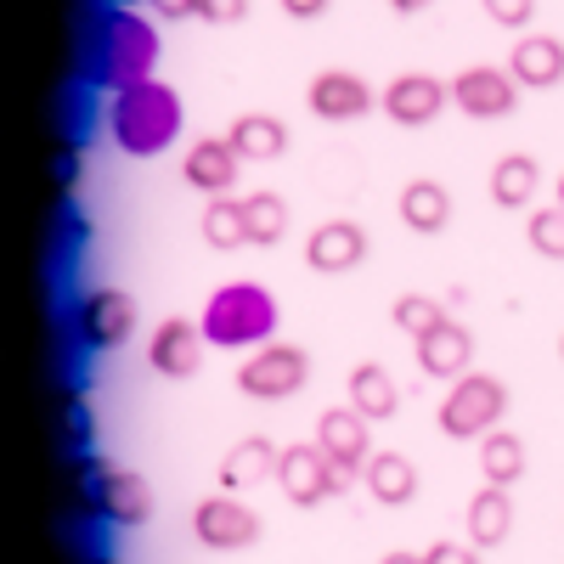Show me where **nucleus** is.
<instances>
[{
    "label": "nucleus",
    "mask_w": 564,
    "mask_h": 564,
    "mask_svg": "<svg viewBox=\"0 0 564 564\" xmlns=\"http://www.w3.org/2000/svg\"><path fill=\"white\" fill-rule=\"evenodd\" d=\"M423 564H480V547L475 542H430Z\"/></svg>",
    "instance_id": "obj_32"
},
{
    "label": "nucleus",
    "mask_w": 564,
    "mask_h": 564,
    "mask_svg": "<svg viewBox=\"0 0 564 564\" xmlns=\"http://www.w3.org/2000/svg\"><path fill=\"white\" fill-rule=\"evenodd\" d=\"M74 327H79V339L90 350H113L130 339V327H135V300L124 289H90L74 311Z\"/></svg>",
    "instance_id": "obj_11"
},
{
    "label": "nucleus",
    "mask_w": 564,
    "mask_h": 564,
    "mask_svg": "<svg viewBox=\"0 0 564 564\" xmlns=\"http://www.w3.org/2000/svg\"><path fill=\"white\" fill-rule=\"evenodd\" d=\"M480 475H486V486H513L525 475V441L513 430H491L480 441Z\"/></svg>",
    "instance_id": "obj_26"
},
{
    "label": "nucleus",
    "mask_w": 564,
    "mask_h": 564,
    "mask_svg": "<svg viewBox=\"0 0 564 564\" xmlns=\"http://www.w3.org/2000/svg\"><path fill=\"white\" fill-rule=\"evenodd\" d=\"M198 327L215 350H260L276 334V300L260 282H226V289L209 294Z\"/></svg>",
    "instance_id": "obj_3"
},
{
    "label": "nucleus",
    "mask_w": 564,
    "mask_h": 564,
    "mask_svg": "<svg viewBox=\"0 0 564 564\" xmlns=\"http://www.w3.org/2000/svg\"><path fill=\"white\" fill-rule=\"evenodd\" d=\"M204 327L198 322H186V316H164L153 327V339H148V361L153 372H164V379H198L204 372Z\"/></svg>",
    "instance_id": "obj_12"
},
{
    "label": "nucleus",
    "mask_w": 564,
    "mask_h": 564,
    "mask_svg": "<svg viewBox=\"0 0 564 564\" xmlns=\"http://www.w3.org/2000/svg\"><path fill=\"white\" fill-rule=\"evenodd\" d=\"M311 384V356L300 345H260L243 367H238V390L249 401H289Z\"/></svg>",
    "instance_id": "obj_6"
},
{
    "label": "nucleus",
    "mask_w": 564,
    "mask_h": 564,
    "mask_svg": "<svg viewBox=\"0 0 564 564\" xmlns=\"http://www.w3.org/2000/svg\"><path fill=\"white\" fill-rule=\"evenodd\" d=\"M260 531H265L260 513L238 491H215V497H204L193 508V536L204 547H215V553H243V547L260 542Z\"/></svg>",
    "instance_id": "obj_7"
},
{
    "label": "nucleus",
    "mask_w": 564,
    "mask_h": 564,
    "mask_svg": "<svg viewBox=\"0 0 564 564\" xmlns=\"http://www.w3.org/2000/svg\"><path fill=\"white\" fill-rule=\"evenodd\" d=\"M558 350H564V339H558Z\"/></svg>",
    "instance_id": "obj_40"
},
{
    "label": "nucleus",
    "mask_w": 564,
    "mask_h": 564,
    "mask_svg": "<svg viewBox=\"0 0 564 564\" xmlns=\"http://www.w3.org/2000/svg\"><path fill=\"white\" fill-rule=\"evenodd\" d=\"M350 480L356 475H345L316 441H294V446H282V457H276V486H282V497H289L294 508H316L327 497H339V491H350Z\"/></svg>",
    "instance_id": "obj_5"
},
{
    "label": "nucleus",
    "mask_w": 564,
    "mask_h": 564,
    "mask_svg": "<svg viewBox=\"0 0 564 564\" xmlns=\"http://www.w3.org/2000/svg\"><path fill=\"white\" fill-rule=\"evenodd\" d=\"M198 18L204 23H243L249 18V0H198Z\"/></svg>",
    "instance_id": "obj_33"
},
{
    "label": "nucleus",
    "mask_w": 564,
    "mask_h": 564,
    "mask_svg": "<svg viewBox=\"0 0 564 564\" xmlns=\"http://www.w3.org/2000/svg\"><path fill=\"white\" fill-rule=\"evenodd\" d=\"M350 406L367 417V423H390L395 417V406H401V390H395V379L379 367V361H361V367H350Z\"/></svg>",
    "instance_id": "obj_24"
},
{
    "label": "nucleus",
    "mask_w": 564,
    "mask_h": 564,
    "mask_svg": "<svg viewBox=\"0 0 564 564\" xmlns=\"http://www.w3.org/2000/svg\"><path fill=\"white\" fill-rule=\"evenodd\" d=\"M508 417V384L497 372H463L441 401V435L452 441H486Z\"/></svg>",
    "instance_id": "obj_4"
},
{
    "label": "nucleus",
    "mask_w": 564,
    "mask_h": 564,
    "mask_svg": "<svg viewBox=\"0 0 564 564\" xmlns=\"http://www.w3.org/2000/svg\"><path fill=\"white\" fill-rule=\"evenodd\" d=\"M108 130H113V141L130 159H159L164 148H175V135H181V97H175V85L141 79V85L119 90L113 113H108Z\"/></svg>",
    "instance_id": "obj_1"
},
{
    "label": "nucleus",
    "mask_w": 564,
    "mask_h": 564,
    "mask_svg": "<svg viewBox=\"0 0 564 564\" xmlns=\"http://www.w3.org/2000/svg\"><path fill=\"white\" fill-rule=\"evenodd\" d=\"M119 7H130V0H119Z\"/></svg>",
    "instance_id": "obj_39"
},
{
    "label": "nucleus",
    "mask_w": 564,
    "mask_h": 564,
    "mask_svg": "<svg viewBox=\"0 0 564 564\" xmlns=\"http://www.w3.org/2000/svg\"><path fill=\"white\" fill-rule=\"evenodd\" d=\"M153 63H159V29L141 12H119V7L102 12L97 45H90V79L119 97V90L153 79Z\"/></svg>",
    "instance_id": "obj_2"
},
{
    "label": "nucleus",
    "mask_w": 564,
    "mask_h": 564,
    "mask_svg": "<svg viewBox=\"0 0 564 564\" xmlns=\"http://www.w3.org/2000/svg\"><path fill=\"white\" fill-rule=\"evenodd\" d=\"M379 564H423V553H384Z\"/></svg>",
    "instance_id": "obj_37"
},
{
    "label": "nucleus",
    "mask_w": 564,
    "mask_h": 564,
    "mask_svg": "<svg viewBox=\"0 0 564 564\" xmlns=\"http://www.w3.org/2000/svg\"><path fill=\"white\" fill-rule=\"evenodd\" d=\"M204 243L209 249H238V243H249V226H243V198H209V209H204Z\"/></svg>",
    "instance_id": "obj_28"
},
{
    "label": "nucleus",
    "mask_w": 564,
    "mask_h": 564,
    "mask_svg": "<svg viewBox=\"0 0 564 564\" xmlns=\"http://www.w3.org/2000/svg\"><path fill=\"white\" fill-rule=\"evenodd\" d=\"M463 531H468L475 547H502L508 531H513V497H508V486H480L475 497H468Z\"/></svg>",
    "instance_id": "obj_21"
},
{
    "label": "nucleus",
    "mask_w": 564,
    "mask_h": 564,
    "mask_svg": "<svg viewBox=\"0 0 564 564\" xmlns=\"http://www.w3.org/2000/svg\"><path fill=\"white\" fill-rule=\"evenodd\" d=\"M395 215H401V226H406V231H417V238H435V231H446V220H452V193H446L441 181L417 175V181H406V186H401Z\"/></svg>",
    "instance_id": "obj_20"
},
{
    "label": "nucleus",
    "mask_w": 564,
    "mask_h": 564,
    "mask_svg": "<svg viewBox=\"0 0 564 564\" xmlns=\"http://www.w3.org/2000/svg\"><path fill=\"white\" fill-rule=\"evenodd\" d=\"M480 7L497 29H525L536 18V0H480Z\"/></svg>",
    "instance_id": "obj_31"
},
{
    "label": "nucleus",
    "mask_w": 564,
    "mask_h": 564,
    "mask_svg": "<svg viewBox=\"0 0 564 564\" xmlns=\"http://www.w3.org/2000/svg\"><path fill=\"white\" fill-rule=\"evenodd\" d=\"M90 508H97L108 525H148L153 520V486L141 480L135 468H97Z\"/></svg>",
    "instance_id": "obj_10"
},
{
    "label": "nucleus",
    "mask_w": 564,
    "mask_h": 564,
    "mask_svg": "<svg viewBox=\"0 0 564 564\" xmlns=\"http://www.w3.org/2000/svg\"><path fill=\"white\" fill-rule=\"evenodd\" d=\"M412 350H417V367L430 372V379H446V384H457L463 372H468V361H475V334H468L463 322H441V327H430L423 339H412Z\"/></svg>",
    "instance_id": "obj_17"
},
{
    "label": "nucleus",
    "mask_w": 564,
    "mask_h": 564,
    "mask_svg": "<svg viewBox=\"0 0 564 564\" xmlns=\"http://www.w3.org/2000/svg\"><path fill=\"white\" fill-rule=\"evenodd\" d=\"M525 238H531V249H536L542 260H564V204L536 209L531 226H525Z\"/></svg>",
    "instance_id": "obj_30"
},
{
    "label": "nucleus",
    "mask_w": 564,
    "mask_h": 564,
    "mask_svg": "<svg viewBox=\"0 0 564 564\" xmlns=\"http://www.w3.org/2000/svg\"><path fill=\"white\" fill-rule=\"evenodd\" d=\"M316 446L334 457L345 475H361L367 457H372V435H367V417L356 406H327L316 412Z\"/></svg>",
    "instance_id": "obj_15"
},
{
    "label": "nucleus",
    "mask_w": 564,
    "mask_h": 564,
    "mask_svg": "<svg viewBox=\"0 0 564 564\" xmlns=\"http://www.w3.org/2000/svg\"><path fill=\"white\" fill-rule=\"evenodd\" d=\"M536 186H542V164L531 153H508L491 164V181H486V193L497 209H525L536 198Z\"/></svg>",
    "instance_id": "obj_23"
},
{
    "label": "nucleus",
    "mask_w": 564,
    "mask_h": 564,
    "mask_svg": "<svg viewBox=\"0 0 564 564\" xmlns=\"http://www.w3.org/2000/svg\"><path fill=\"white\" fill-rule=\"evenodd\" d=\"M226 141H231L243 159L265 164V159L289 153V124H282L276 113H238V119H231V130H226Z\"/></svg>",
    "instance_id": "obj_25"
},
{
    "label": "nucleus",
    "mask_w": 564,
    "mask_h": 564,
    "mask_svg": "<svg viewBox=\"0 0 564 564\" xmlns=\"http://www.w3.org/2000/svg\"><path fill=\"white\" fill-rule=\"evenodd\" d=\"M243 226H249L254 249L282 243V231H289V204H282V193H249L243 198Z\"/></svg>",
    "instance_id": "obj_27"
},
{
    "label": "nucleus",
    "mask_w": 564,
    "mask_h": 564,
    "mask_svg": "<svg viewBox=\"0 0 564 564\" xmlns=\"http://www.w3.org/2000/svg\"><path fill=\"white\" fill-rule=\"evenodd\" d=\"M305 102H311V113L327 119V124H350V119L372 113V85H367L361 74H350V68H322V74L305 85Z\"/></svg>",
    "instance_id": "obj_13"
},
{
    "label": "nucleus",
    "mask_w": 564,
    "mask_h": 564,
    "mask_svg": "<svg viewBox=\"0 0 564 564\" xmlns=\"http://www.w3.org/2000/svg\"><path fill=\"white\" fill-rule=\"evenodd\" d=\"M390 322L401 327V334L423 339L430 327H441V322H446V305H441L435 294H401V300L390 305Z\"/></svg>",
    "instance_id": "obj_29"
},
{
    "label": "nucleus",
    "mask_w": 564,
    "mask_h": 564,
    "mask_svg": "<svg viewBox=\"0 0 564 564\" xmlns=\"http://www.w3.org/2000/svg\"><path fill=\"white\" fill-rule=\"evenodd\" d=\"M148 7H153L159 18H170V23H181V18H198V0H148Z\"/></svg>",
    "instance_id": "obj_35"
},
{
    "label": "nucleus",
    "mask_w": 564,
    "mask_h": 564,
    "mask_svg": "<svg viewBox=\"0 0 564 564\" xmlns=\"http://www.w3.org/2000/svg\"><path fill=\"white\" fill-rule=\"evenodd\" d=\"M238 164H243V153L231 148L226 135H198L193 148H186V159H181V175H186L193 193L226 198L231 186H238Z\"/></svg>",
    "instance_id": "obj_14"
},
{
    "label": "nucleus",
    "mask_w": 564,
    "mask_h": 564,
    "mask_svg": "<svg viewBox=\"0 0 564 564\" xmlns=\"http://www.w3.org/2000/svg\"><path fill=\"white\" fill-rule=\"evenodd\" d=\"M276 446L265 441V435H243L238 446H231L226 457H220V491H254V486H265V480H276Z\"/></svg>",
    "instance_id": "obj_19"
},
{
    "label": "nucleus",
    "mask_w": 564,
    "mask_h": 564,
    "mask_svg": "<svg viewBox=\"0 0 564 564\" xmlns=\"http://www.w3.org/2000/svg\"><path fill=\"white\" fill-rule=\"evenodd\" d=\"M553 204H564V175L553 181Z\"/></svg>",
    "instance_id": "obj_38"
},
{
    "label": "nucleus",
    "mask_w": 564,
    "mask_h": 564,
    "mask_svg": "<svg viewBox=\"0 0 564 564\" xmlns=\"http://www.w3.org/2000/svg\"><path fill=\"white\" fill-rule=\"evenodd\" d=\"M361 260H367V226L361 220H322L305 238V265L322 271V276L356 271Z\"/></svg>",
    "instance_id": "obj_16"
},
{
    "label": "nucleus",
    "mask_w": 564,
    "mask_h": 564,
    "mask_svg": "<svg viewBox=\"0 0 564 564\" xmlns=\"http://www.w3.org/2000/svg\"><path fill=\"white\" fill-rule=\"evenodd\" d=\"M361 486L372 491L379 508H406L417 497V463H406L401 452H372L361 468Z\"/></svg>",
    "instance_id": "obj_22"
},
{
    "label": "nucleus",
    "mask_w": 564,
    "mask_h": 564,
    "mask_svg": "<svg viewBox=\"0 0 564 564\" xmlns=\"http://www.w3.org/2000/svg\"><path fill=\"white\" fill-rule=\"evenodd\" d=\"M435 0H390V12H401V18H417V12H430Z\"/></svg>",
    "instance_id": "obj_36"
},
{
    "label": "nucleus",
    "mask_w": 564,
    "mask_h": 564,
    "mask_svg": "<svg viewBox=\"0 0 564 564\" xmlns=\"http://www.w3.org/2000/svg\"><path fill=\"white\" fill-rule=\"evenodd\" d=\"M446 85H452V108L468 113V119H508L513 108H520V90H525L508 68H491V63L463 68Z\"/></svg>",
    "instance_id": "obj_8"
},
{
    "label": "nucleus",
    "mask_w": 564,
    "mask_h": 564,
    "mask_svg": "<svg viewBox=\"0 0 564 564\" xmlns=\"http://www.w3.org/2000/svg\"><path fill=\"white\" fill-rule=\"evenodd\" d=\"M379 108L406 124V130H423V124H435L446 108H452V85L435 79V74H395L384 90H379Z\"/></svg>",
    "instance_id": "obj_9"
},
{
    "label": "nucleus",
    "mask_w": 564,
    "mask_h": 564,
    "mask_svg": "<svg viewBox=\"0 0 564 564\" xmlns=\"http://www.w3.org/2000/svg\"><path fill=\"white\" fill-rule=\"evenodd\" d=\"M282 12H289L294 23H311V18H322L327 7H334V0H276Z\"/></svg>",
    "instance_id": "obj_34"
},
{
    "label": "nucleus",
    "mask_w": 564,
    "mask_h": 564,
    "mask_svg": "<svg viewBox=\"0 0 564 564\" xmlns=\"http://www.w3.org/2000/svg\"><path fill=\"white\" fill-rule=\"evenodd\" d=\"M508 74L525 90H553L564 79V40L558 34H520V45L508 52Z\"/></svg>",
    "instance_id": "obj_18"
}]
</instances>
